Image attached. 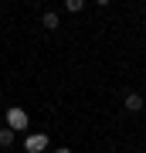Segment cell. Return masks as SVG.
I'll return each instance as SVG.
<instances>
[{
	"instance_id": "obj_3",
	"label": "cell",
	"mask_w": 146,
	"mask_h": 153,
	"mask_svg": "<svg viewBox=\"0 0 146 153\" xmlns=\"http://www.w3.org/2000/svg\"><path fill=\"white\" fill-rule=\"evenodd\" d=\"M122 105H126V112H139L143 109V95L139 92H126V102Z\"/></svg>"
},
{
	"instance_id": "obj_6",
	"label": "cell",
	"mask_w": 146,
	"mask_h": 153,
	"mask_svg": "<svg viewBox=\"0 0 146 153\" xmlns=\"http://www.w3.org/2000/svg\"><path fill=\"white\" fill-rule=\"evenodd\" d=\"M65 10L68 14H82L85 10V0H65Z\"/></svg>"
},
{
	"instance_id": "obj_4",
	"label": "cell",
	"mask_w": 146,
	"mask_h": 153,
	"mask_svg": "<svg viewBox=\"0 0 146 153\" xmlns=\"http://www.w3.org/2000/svg\"><path fill=\"white\" fill-rule=\"evenodd\" d=\"M41 24H44V27H48V31H58V24H61V17L54 14V10H44V14H41Z\"/></svg>"
},
{
	"instance_id": "obj_5",
	"label": "cell",
	"mask_w": 146,
	"mask_h": 153,
	"mask_svg": "<svg viewBox=\"0 0 146 153\" xmlns=\"http://www.w3.org/2000/svg\"><path fill=\"white\" fill-rule=\"evenodd\" d=\"M14 140H17V133L10 129V126H4V129H0V146H4V150L14 146Z\"/></svg>"
},
{
	"instance_id": "obj_7",
	"label": "cell",
	"mask_w": 146,
	"mask_h": 153,
	"mask_svg": "<svg viewBox=\"0 0 146 153\" xmlns=\"http://www.w3.org/2000/svg\"><path fill=\"white\" fill-rule=\"evenodd\" d=\"M54 153H71V150H68V146H58V150H54Z\"/></svg>"
},
{
	"instance_id": "obj_8",
	"label": "cell",
	"mask_w": 146,
	"mask_h": 153,
	"mask_svg": "<svg viewBox=\"0 0 146 153\" xmlns=\"http://www.w3.org/2000/svg\"><path fill=\"white\" fill-rule=\"evenodd\" d=\"M95 4H99V7H109V0H95Z\"/></svg>"
},
{
	"instance_id": "obj_2",
	"label": "cell",
	"mask_w": 146,
	"mask_h": 153,
	"mask_svg": "<svg viewBox=\"0 0 146 153\" xmlns=\"http://www.w3.org/2000/svg\"><path fill=\"white\" fill-rule=\"evenodd\" d=\"M24 150L27 153H44L48 150V133H31V136L24 140Z\"/></svg>"
},
{
	"instance_id": "obj_9",
	"label": "cell",
	"mask_w": 146,
	"mask_h": 153,
	"mask_svg": "<svg viewBox=\"0 0 146 153\" xmlns=\"http://www.w3.org/2000/svg\"><path fill=\"white\" fill-rule=\"evenodd\" d=\"M0 99H4V88H0Z\"/></svg>"
},
{
	"instance_id": "obj_1",
	"label": "cell",
	"mask_w": 146,
	"mask_h": 153,
	"mask_svg": "<svg viewBox=\"0 0 146 153\" xmlns=\"http://www.w3.org/2000/svg\"><path fill=\"white\" fill-rule=\"evenodd\" d=\"M7 126H10L14 133H24V129H27V109L10 105V109H7Z\"/></svg>"
}]
</instances>
